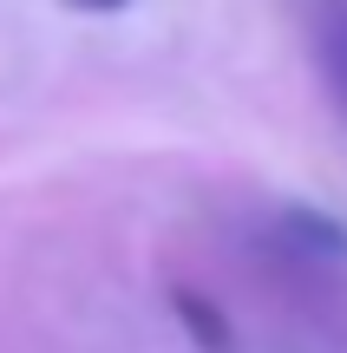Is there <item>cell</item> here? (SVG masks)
<instances>
[{"label": "cell", "mask_w": 347, "mask_h": 353, "mask_svg": "<svg viewBox=\"0 0 347 353\" xmlns=\"http://www.w3.org/2000/svg\"><path fill=\"white\" fill-rule=\"evenodd\" d=\"M282 229L295 236V249H308V255H347V229L328 223V216H315V210H288Z\"/></svg>", "instance_id": "3"}, {"label": "cell", "mask_w": 347, "mask_h": 353, "mask_svg": "<svg viewBox=\"0 0 347 353\" xmlns=\"http://www.w3.org/2000/svg\"><path fill=\"white\" fill-rule=\"evenodd\" d=\"M177 314H184V327L197 334V347H204V353H236V334H230V321H223V307H210L204 294L177 288Z\"/></svg>", "instance_id": "2"}, {"label": "cell", "mask_w": 347, "mask_h": 353, "mask_svg": "<svg viewBox=\"0 0 347 353\" xmlns=\"http://www.w3.org/2000/svg\"><path fill=\"white\" fill-rule=\"evenodd\" d=\"M308 52H315V72H321L335 112L347 118V0H315L308 7Z\"/></svg>", "instance_id": "1"}]
</instances>
